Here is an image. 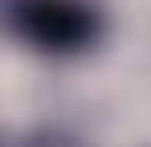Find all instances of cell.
<instances>
[{
    "instance_id": "cell-2",
    "label": "cell",
    "mask_w": 151,
    "mask_h": 147,
    "mask_svg": "<svg viewBox=\"0 0 151 147\" xmlns=\"http://www.w3.org/2000/svg\"><path fill=\"white\" fill-rule=\"evenodd\" d=\"M17 147H78L65 131H53V127H41V131H33V135H25Z\"/></svg>"
},
{
    "instance_id": "cell-1",
    "label": "cell",
    "mask_w": 151,
    "mask_h": 147,
    "mask_svg": "<svg viewBox=\"0 0 151 147\" xmlns=\"http://www.w3.org/2000/svg\"><path fill=\"white\" fill-rule=\"evenodd\" d=\"M17 41L45 57H78L106 33V17L94 0H17L8 12Z\"/></svg>"
}]
</instances>
